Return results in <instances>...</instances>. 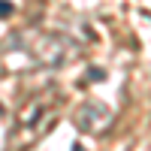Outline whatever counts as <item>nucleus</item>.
Returning a JSON list of instances; mask_svg holds the SVG:
<instances>
[{
	"label": "nucleus",
	"mask_w": 151,
	"mask_h": 151,
	"mask_svg": "<svg viewBox=\"0 0 151 151\" xmlns=\"http://www.w3.org/2000/svg\"><path fill=\"white\" fill-rule=\"evenodd\" d=\"M9 45L18 48V52H24L30 60H36V64L45 67V70L67 67L76 58V52H79V45H76L67 33L45 30V27H24V30H18L9 40Z\"/></svg>",
	"instance_id": "nucleus-1"
},
{
	"label": "nucleus",
	"mask_w": 151,
	"mask_h": 151,
	"mask_svg": "<svg viewBox=\"0 0 151 151\" xmlns=\"http://www.w3.org/2000/svg\"><path fill=\"white\" fill-rule=\"evenodd\" d=\"M55 109H58V94H36L18 109L15 118V142H36L40 136L48 130V124L55 121Z\"/></svg>",
	"instance_id": "nucleus-2"
},
{
	"label": "nucleus",
	"mask_w": 151,
	"mask_h": 151,
	"mask_svg": "<svg viewBox=\"0 0 151 151\" xmlns=\"http://www.w3.org/2000/svg\"><path fill=\"white\" fill-rule=\"evenodd\" d=\"M112 124V106H106L103 100H85L76 109V127L85 136H97Z\"/></svg>",
	"instance_id": "nucleus-3"
},
{
	"label": "nucleus",
	"mask_w": 151,
	"mask_h": 151,
	"mask_svg": "<svg viewBox=\"0 0 151 151\" xmlns=\"http://www.w3.org/2000/svg\"><path fill=\"white\" fill-rule=\"evenodd\" d=\"M88 82H106V70L91 67V70H88Z\"/></svg>",
	"instance_id": "nucleus-4"
},
{
	"label": "nucleus",
	"mask_w": 151,
	"mask_h": 151,
	"mask_svg": "<svg viewBox=\"0 0 151 151\" xmlns=\"http://www.w3.org/2000/svg\"><path fill=\"white\" fill-rule=\"evenodd\" d=\"M12 12H15V6H12V0H0V18H9Z\"/></svg>",
	"instance_id": "nucleus-5"
},
{
	"label": "nucleus",
	"mask_w": 151,
	"mask_h": 151,
	"mask_svg": "<svg viewBox=\"0 0 151 151\" xmlns=\"http://www.w3.org/2000/svg\"><path fill=\"white\" fill-rule=\"evenodd\" d=\"M0 115H3V106H0Z\"/></svg>",
	"instance_id": "nucleus-6"
}]
</instances>
